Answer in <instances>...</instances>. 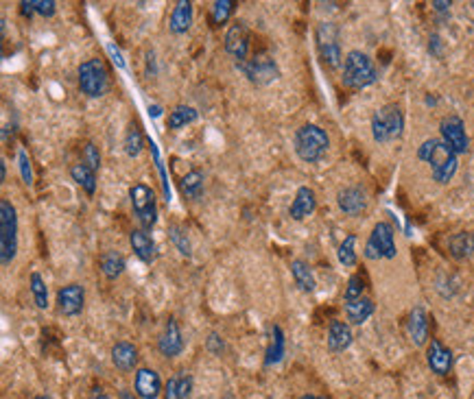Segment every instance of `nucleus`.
I'll list each match as a JSON object with an SVG mask.
<instances>
[{"instance_id": "1", "label": "nucleus", "mask_w": 474, "mask_h": 399, "mask_svg": "<svg viewBox=\"0 0 474 399\" xmlns=\"http://www.w3.org/2000/svg\"><path fill=\"white\" fill-rule=\"evenodd\" d=\"M418 160L428 164L431 179L439 186H446L459 170V155L448 147L442 138H428L418 147Z\"/></svg>"}, {"instance_id": "2", "label": "nucleus", "mask_w": 474, "mask_h": 399, "mask_svg": "<svg viewBox=\"0 0 474 399\" xmlns=\"http://www.w3.org/2000/svg\"><path fill=\"white\" fill-rule=\"evenodd\" d=\"M293 149L295 155L306 162V164H317L326 157L328 149H330V135L326 129H321L319 125L306 123L302 125L295 135H293Z\"/></svg>"}, {"instance_id": "3", "label": "nucleus", "mask_w": 474, "mask_h": 399, "mask_svg": "<svg viewBox=\"0 0 474 399\" xmlns=\"http://www.w3.org/2000/svg\"><path fill=\"white\" fill-rule=\"evenodd\" d=\"M378 79V70L371 57L363 51H350L341 66V83L348 90H365L374 86Z\"/></svg>"}, {"instance_id": "4", "label": "nucleus", "mask_w": 474, "mask_h": 399, "mask_svg": "<svg viewBox=\"0 0 474 399\" xmlns=\"http://www.w3.org/2000/svg\"><path fill=\"white\" fill-rule=\"evenodd\" d=\"M404 133V114L398 103H387L371 116V138L376 144L400 140Z\"/></svg>"}, {"instance_id": "5", "label": "nucleus", "mask_w": 474, "mask_h": 399, "mask_svg": "<svg viewBox=\"0 0 474 399\" xmlns=\"http://www.w3.org/2000/svg\"><path fill=\"white\" fill-rule=\"evenodd\" d=\"M18 253V212L9 199L0 201V264L9 266Z\"/></svg>"}, {"instance_id": "6", "label": "nucleus", "mask_w": 474, "mask_h": 399, "mask_svg": "<svg viewBox=\"0 0 474 399\" xmlns=\"http://www.w3.org/2000/svg\"><path fill=\"white\" fill-rule=\"evenodd\" d=\"M129 203L131 212L140 223V229L151 232L158 223V197L155 190L147 184H135L129 188Z\"/></svg>"}, {"instance_id": "7", "label": "nucleus", "mask_w": 474, "mask_h": 399, "mask_svg": "<svg viewBox=\"0 0 474 399\" xmlns=\"http://www.w3.org/2000/svg\"><path fill=\"white\" fill-rule=\"evenodd\" d=\"M365 260H393L398 256V247H396V232L391 223L378 221L371 229L367 242H365Z\"/></svg>"}, {"instance_id": "8", "label": "nucleus", "mask_w": 474, "mask_h": 399, "mask_svg": "<svg viewBox=\"0 0 474 399\" xmlns=\"http://www.w3.org/2000/svg\"><path fill=\"white\" fill-rule=\"evenodd\" d=\"M315 44H317V53L324 66H328L330 70H336L344 66V53H341V44H339V26L334 22H319L315 28Z\"/></svg>"}, {"instance_id": "9", "label": "nucleus", "mask_w": 474, "mask_h": 399, "mask_svg": "<svg viewBox=\"0 0 474 399\" xmlns=\"http://www.w3.org/2000/svg\"><path fill=\"white\" fill-rule=\"evenodd\" d=\"M77 83L83 96L101 98L108 90V70L101 59H86L77 68Z\"/></svg>"}, {"instance_id": "10", "label": "nucleus", "mask_w": 474, "mask_h": 399, "mask_svg": "<svg viewBox=\"0 0 474 399\" xmlns=\"http://www.w3.org/2000/svg\"><path fill=\"white\" fill-rule=\"evenodd\" d=\"M236 68H239L247 77V81L254 86H269L280 79V68L276 59L267 53H254L247 61L236 63Z\"/></svg>"}, {"instance_id": "11", "label": "nucleus", "mask_w": 474, "mask_h": 399, "mask_svg": "<svg viewBox=\"0 0 474 399\" xmlns=\"http://www.w3.org/2000/svg\"><path fill=\"white\" fill-rule=\"evenodd\" d=\"M223 46H225V53L234 59V63L247 61L249 51H252V31L247 28V24L241 22V20H236L225 33Z\"/></svg>"}, {"instance_id": "12", "label": "nucleus", "mask_w": 474, "mask_h": 399, "mask_svg": "<svg viewBox=\"0 0 474 399\" xmlns=\"http://www.w3.org/2000/svg\"><path fill=\"white\" fill-rule=\"evenodd\" d=\"M55 304H57V312L61 316L75 318L83 312L86 308V288L79 281H71L57 290L55 295Z\"/></svg>"}, {"instance_id": "13", "label": "nucleus", "mask_w": 474, "mask_h": 399, "mask_svg": "<svg viewBox=\"0 0 474 399\" xmlns=\"http://www.w3.org/2000/svg\"><path fill=\"white\" fill-rule=\"evenodd\" d=\"M439 135H442V140L457 155H463L470 151V138H468L465 125L459 116L450 114V116H444L442 120H439Z\"/></svg>"}, {"instance_id": "14", "label": "nucleus", "mask_w": 474, "mask_h": 399, "mask_svg": "<svg viewBox=\"0 0 474 399\" xmlns=\"http://www.w3.org/2000/svg\"><path fill=\"white\" fill-rule=\"evenodd\" d=\"M426 365L439 378L448 375L453 371V351L439 338H431L426 345Z\"/></svg>"}, {"instance_id": "15", "label": "nucleus", "mask_w": 474, "mask_h": 399, "mask_svg": "<svg viewBox=\"0 0 474 399\" xmlns=\"http://www.w3.org/2000/svg\"><path fill=\"white\" fill-rule=\"evenodd\" d=\"M184 345H186V341H184L182 330H180V323L171 316L166 321L164 330L158 338V351L164 358H177L184 351Z\"/></svg>"}, {"instance_id": "16", "label": "nucleus", "mask_w": 474, "mask_h": 399, "mask_svg": "<svg viewBox=\"0 0 474 399\" xmlns=\"http://www.w3.org/2000/svg\"><path fill=\"white\" fill-rule=\"evenodd\" d=\"M367 203H369V199H367V192L363 186H346L336 192L339 209H341L346 216H352V219L354 216H361L367 209Z\"/></svg>"}, {"instance_id": "17", "label": "nucleus", "mask_w": 474, "mask_h": 399, "mask_svg": "<svg viewBox=\"0 0 474 399\" xmlns=\"http://www.w3.org/2000/svg\"><path fill=\"white\" fill-rule=\"evenodd\" d=\"M133 393L138 395V399H158L164 393L160 373L155 369L149 367H140L135 369L133 375Z\"/></svg>"}, {"instance_id": "18", "label": "nucleus", "mask_w": 474, "mask_h": 399, "mask_svg": "<svg viewBox=\"0 0 474 399\" xmlns=\"http://www.w3.org/2000/svg\"><path fill=\"white\" fill-rule=\"evenodd\" d=\"M406 334H409L411 343L416 347H424L431 341V330H428V314L422 306H416L409 312V318H406Z\"/></svg>"}, {"instance_id": "19", "label": "nucleus", "mask_w": 474, "mask_h": 399, "mask_svg": "<svg viewBox=\"0 0 474 399\" xmlns=\"http://www.w3.org/2000/svg\"><path fill=\"white\" fill-rule=\"evenodd\" d=\"M317 209V195L313 188L309 186H299L297 192H295V199L289 207V216L293 221H306L309 216H313Z\"/></svg>"}, {"instance_id": "20", "label": "nucleus", "mask_w": 474, "mask_h": 399, "mask_svg": "<svg viewBox=\"0 0 474 399\" xmlns=\"http://www.w3.org/2000/svg\"><path fill=\"white\" fill-rule=\"evenodd\" d=\"M129 244H131V249H133V253H135V258H138L140 262H145V264H151V262H155V258H158V247H155V240L151 238V234L149 232H145V229H131L129 232Z\"/></svg>"}, {"instance_id": "21", "label": "nucleus", "mask_w": 474, "mask_h": 399, "mask_svg": "<svg viewBox=\"0 0 474 399\" xmlns=\"http://www.w3.org/2000/svg\"><path fill=\"white\" fill-rule=\"evenodd\" d=\"M352 341H354V334H352L350 323L339 321V318L330 321V325H328V336H326V345H328V349H330L332 353H341V351H346V349L352 345Z\"/></svg>"}, {"instance_id": "22", "label": "nucleus", "mask_w": 474, "mask_h": 399, "mask_svg": "<svg viewBox=\"0 0 474 399\" xmlns=\"http://www.w3.org/2000/svg\"><path fill=\"white\" fill-rule=\"evenodd\" d=\"M138 347H135L133 343L129 341H118L114 343L112 347V365L123 371V373H129L133 371L135 367H138Z\"/></svg>"}, {"instance_id": "23", "label": "nucleus", "mask_w": 474, "mask_h": 399, "mask_svg": "<svg viewBox=\"0 0 474 399\" xmlns=\"http://www.w3.org/2000/svg\"><path fill=\"white\" fill-rule=\"evenodd\" d=\"M192 20H195L192 3L190 0H180L171 11V18H168V31H171L173 35H184V33L190 31Z\"/></svg>"}, {"instance_id": "24", "label": "nucleus", "mask_w": 474, "mask_h": 399, "mask_svg": "<svg viewBox=\"0 0 474 399\" xmlns=\"http://www.w3.org/2000/svg\"><path fill=\"white\" fill-rule=\"evenodd\" d=\"M98 266H101V273H103V277H105L108 281H116V279L125 273V269H127V260H125V256H123L120 251L110 249V251H103V253H101Z\"/></svg>"}, {"instance_id": "25", "label": "nucleus", "mask_w": 474, "mask_h": 399, "mask_svg": "<svg viewBox=\"0 0 474 399\" xmlns=\"http://www.w3.org/2000/svg\"><path fill=\"white\" fill-rule=\"evenodd\" d=\"M448 253L457 262H463L474 256V234L472 232H457L448 240Z\"/></svg>"}, {"instance_id": "26", "label": "nucleus", "mask_w": 474, "mask_h": 399, "mask_svg": "<svg viewBox=\"0 0 474 399\" xmlns=\"http://www.w3.org/2000/svg\"><path fill=\"white\" fill-rule=\"evenodd\" d=\"M291 275H293V281H295V286L302 290V293H315L317 279H315V273H313L309 262L293 260L291 262Z\"/></svg>"}, {"instance_id": "27", "label": "nucleus", "mask_w": 474, "mask_h": 399, "mask_svg": "<svg viewBox=\"0 0 474 399\" xmlns=\"http://www.w3.org/2000/svg\"><path fill=\"white\" fill-rule=\"evenodd\" d=\"M344 310H346V316H348V323H350V325H363L371 314H374L376 304L371 301L369 297H361V299H356V301H348V304L344 306Z\"/></svg>"}, {"instance_id": "28", "label": "nucleus", "mask_w": 474, "mask_h": 399, "mask_svg": "<svg viewBox=\"0 0 474 399\" xmlns=\"http://www.w3.org/2000/svg\"><path fill=\"white\" fill-rule=\"evenodd\" d=\"M71 177L88 197H94V192H96V170H92L83 162H79V164L71 166Z\"/></svg>"}, {"instance_id": "29", "label": "nucleus", "mask_w": 474, "mask_h": 399, "mask_svg": "<svg viewBox=\"0 0 474 399\" xmlns=\"http://www.w3.org/2000/svg\"><path fill=\"white\" fill-rule=\"evenodd\" d=\"M199 118V112L190 105H175L171 112H168V118H166V127L171 131H177V129H184L186 125H192L195 120Z\"/></svg>"}, {"instance_id": "30", "label": "nucleus", "mask_w": 474, "mask_h": 399, "mask_svg": "<svg viewBox=\"0 0 474 399\" xmlns=\"http://www.w3.org/2000/svg\"><path fill=\"white\" fill-rule=\"evenodd\" d=\"M203 181H206V177H203L201 170H190L186 172L182 179H180V190L186 199L190 201H199L203 197Z\"/></svg>"}, {"instance_id": "31", "label": "nucleus", "mask_w": 474, "mask_h": 399, "mask_svg": "<svg viewBox=\"0 0 474 399\" xmlns=\"http://www.w3.org/2000/svg\"><path fill=\"white\" fill-rule=\"evenodd\" d=\"M29 288H31V295H33V304H36V308L38 310H48V286H46V281H44V277L38 273V271H33L31 275H29Z\"/></svg>"}, {"instance_id": "32", "label": "nucleus", "mask_w": 474, "mask_h": 399, "mask_svg": "<svg viewBox=\"0 0 474 399\" xmlns=\"http://www.w3.org/2000/svg\"><path fill=\"white\" fill-rule=\"evenodd\" d=\"M287 351V345H284V332L280 325H274V341H271L269 349H267V358H264V365L271 367V365H278L282 360Z\"/></svg>"}, {"instance_id": "33", "label": "nucleus", "mask_w": 474, "mask_h": 399, "mask_svg": "<svg viewBox=\"0 0 474 399\" xmlns=\"http://www.w3.org/2000/svg\"><path fill=\"white\" fill-rule=\"evenodd\" d=\"M336 258H339V262H341L346 269L356 266L359 256H356V236H354V234H348V236L341 240V244H339V249H336Z\"/></svg>"}, {"instance_id": "34", "label": "nucleus", "mask_w": 474, "mask_h": 399, "mask_svg": "<svg viewBox=\"0 0 474 399\" xmlns=\"http://www.w3.org/2000/svg\"><path fill=\"white\" fill-rule=\"evenodd\" d=\"M123 147H125V153H127L129 157H138V155L143 153V149H145V135H143V131H140L138 125H131V127L127 129Z\"/></svg>"}, {"instance_id": "35", "label": "nucleus", "mask_w": 474, "mask_h": 399, "mask_svg": "<svg viewBox=\"0 0 474 399\" xmlns=\"http://www.w3.org/2000/svg\"><path fill=\"white\" fill-rule=\"evenodd\" d=\"M234 9H236L234 0H215L212 7H210V24H212V26L225 24V22L232 18Z\"/></svg>"}, {"instance_id": "36", "label": "nucleus", "mask_w": 474, "mask_h": 399, "mask_svg": "<svg viewBox=\"0 0 474 399\" xmlns=\"http://www.w3.org/2000/svg\"><path fill=\"white\" fill-rule=\"evenodd\" d=\"M168 240L175 244V249L182 253L184 258H190L192 256V244H190V238L186 234V229L182 225H168Z\"/></svg>"}, {"instance_id": "37", "label": "nucleus", "mask_w": 474, "mask_h": 399, "mask_svg": "<svg viewBox=\"0 0 474 399\" xmlns=\"http://www.w3.org/2000/svg\"><path fill=\"white\" fill-rule=\"evenodd\" d=\"M365 297V277L361 273H354L350 275L348 284H346V290H344V301H356Z\"/></svg>"}, {"instance_id": "38", "label": "nucleus", "mask_w": 474, "mask_h": 399, "mask_svg": "<svg viewBox=\"0 0 474 399\" xmlns=\"http://www.w3.org/2000/svg\"><path fill=\"white\" fill-rule=\"evenodd\" d=\"M81 162L86 166H90L92 170H98L101 168V153H98V147L94 142H86L83 147V153H81Z\"/></svg>"}, {"instance_id": "39", "label": "nucleus", "mask_w": 474, "mask_h": 399, "mask_svg": "<svg viewBox=\"0 0 474 399\" xmlns=\"http://www.w3.org/2000/svg\"><path fill=\"white\" fill-rule=\"evenodd\" d=\"M18 168H20V177L26 186L33 184V168H31V160H29V153L24 149L18 151Z\"/></svg>"}, {"instance_id": "40", "label": "nucleus", "mask_w": 474, "mask_h": 399, "mask_svg": "<svg viewBox=\"0 0 474 399\" xmlns=\"http://www.w3.org/2000/svg\"><path fill=\"white\" fill-rule=\"evenodd\" d=\"M33 3V11L42 18H53L55 11H57V3L55 0H31Z\"/></svg>"}, {"instance_id": "41", "label": "nucleus", "mask_w": 474, "mask_h": 399, "mask_svg": "<svg viewBox=\"0 0 474 399\" xmlns=\"http://www.w3.org/2000/svg\"><path fill=\"white\" fill-rule=\"evenodd\" d=\"M206 349H208L212 356H223V351H225V341H223V336L217 334V332H210L208 338H206Z\"/></svg>"}, {"instance_id": "42", "label": "nucleus", "mask_w": 474, "mask_h": 399, "mask_svg": "<svg viewBox=\"0 0 474 399\" xmlns=\"http://www.w3.org/2000/svg\"><path fill=\"white\" fill-rule=\"evenodd\" d=\"M177 386H180V397H182V399H190L192 386H195L192 375H188L186 371H182V373L177 375Z\"/></svg>"}, {"instance_id": "43", "label": "nucleus", "mask_w": 474, "mask_h": 399, "mask_svg": "<svg viewBox=\"0 0 474 399\" xmlns=\"http://www.w3.org/2000/svg\"><path fill=\"white\" fill-rule=\"evenodd\" d=\"M162 397H164V399H182V397H180V386H177V375L168 378V382L164 384Z\"/></svg>"}, {"instance_id": "44", "label": "nucleus", "mask_w": 474, "mask_h": 399, "mask_svg": "<svg viewBox=\"0 0 474 399\" xmlns=\"http://www.w3.org/2000/svg\"><path fill=\"white\" fill-rule=\"evenodd\" d=\"M88 399H110V395L105 393V388L101 386H92L90 393H88Z\"/></svg>"}, {"instance_id": "45", "label": "nucleus", "mask_w": 474, "mask_h": 399, "mask_svg": "<svg viewBox=\"0 0 474 399\" xmlns=\"http://www.w3.org/2000/svg\"><path fill=\"white\" fill-rule=\"evenodd\" d=\"M20 14H22L24 18H33V16H36V11H33V3H31V0H22V3H20Z\"/></svg>"}, {"instance_id": "46", "label": "nucleus", "mask_w": 474, "mask_h": 399, "mask_svg": "<svg viewBox=\"0 0 474 399\" xmlns=\"http://www.w3.org/2000/svg\"><path fill=\"white\" fill-rule=\"evenodd\" d=\"M450 7H453V3H448V0H435L433 3V9L439 11V14H448Z\"/></svg>"}, {"instance_id": "47", "label": "nucleus", "mask_w": 474, "mask_h": 399, "mask_svg": "<svg viewBox=\"0 0 474 399\" xmlns=\"http://www.w3.org/2000/svg\"><path fill=\"white\" fill-rule=\"evenodd\" d=\"M439 46H442V42H439V35H431V44H428V51L437 57H442V53H439Z\"/></svg>"}, {"instance_id": "48", "label": "nucleus", "mask_w": 474, "mask_h": 399, "mask_svg": "<svg viewBox=\"0 0 474 399\" xmlns=\"http://www.w3.org/2000/svg\"><path fill=\"white\" fill-rule=\"evenodd\" d=\"M108 51H110V55H112V61H114V63H116L118 68H125V59H123V55L118 53V48L110 46Z\"/></svg>"}, {"instance_id": "49", "label": "nucleus", "mask_w": 474, "mask_h": 399, "mask_svg": "<svg viewBox=\"0 0 474 399\" xmlns=\"http://www.w3.org/2000/svg\"><path fill=\"white\" fill-rule=\"evenodd\" d=\"M7 181V164L5 160H0V184H5Z\"/></svg>"}, {"instance_id": "50", "label": "nucleus", "mask_w": 474, "mask_h": 399, "mask_svg": "<svg viewBox=\"0 0 474 399\" xmlns=\"http://www.w3.org/2000/svg\"><path fill=\"white\" fill-rule=\"evenodd\" d=\"M149 114H151L153 118H160V116H162V107H160V105H151V107H149Z\"/></svg>"}, {"instance_id": "51", "label": "nucleus", "mask_w": 474, "mask_h": 399, "mask_svg": "<svg viewBox=\"0 0 474 399\" xmlns=\"http://www.w3.org/2000/svg\"><path fill=\"white\" fill-rule=\"evenodd\" d=\"M118 399H138V395H135V393H131V390H120Z\"/></svg>"}, {"instance_id": "52", "label": "nucleus", "mask_w": 474, "mask_h": 399, "mask_svg": "<svg viewBox=\"0 0 474 399\" xmlns=\"http://www.w3.org/2000/svg\"><path fill=\"white\" fill-rule=\"evenodd\" d=\"M299 399H330V397H324V395H313V393H309V395H302Z\"/></svg>"}, {"instance_id": "53", "label": "nucleus", "mask_w": 474, "mask_h": 399, "mask_svg": "<svg viewBox=\"0 0 474 399\" xmlns=\"http://www.w3.org/2000/svg\"><path fill=\"white\" fill-rule=\"evenodd\" d=\"M33 399H51L48 395H38V397H33Z\"/></svg>"}, {"instance_id": "54", "label": "nucleus", "mask_w": 474, "mask_h": 399, "mask_svg": "<svg viewBox=\"0 0 474 399\" xmlns=\"http://www.w3.org/2000/svg\"><path fill=\"white\" fill-rule=\"evenodd\" d=\"M470 5H472V7H474V3H470Z\"/></svg>"}]
</instances>
